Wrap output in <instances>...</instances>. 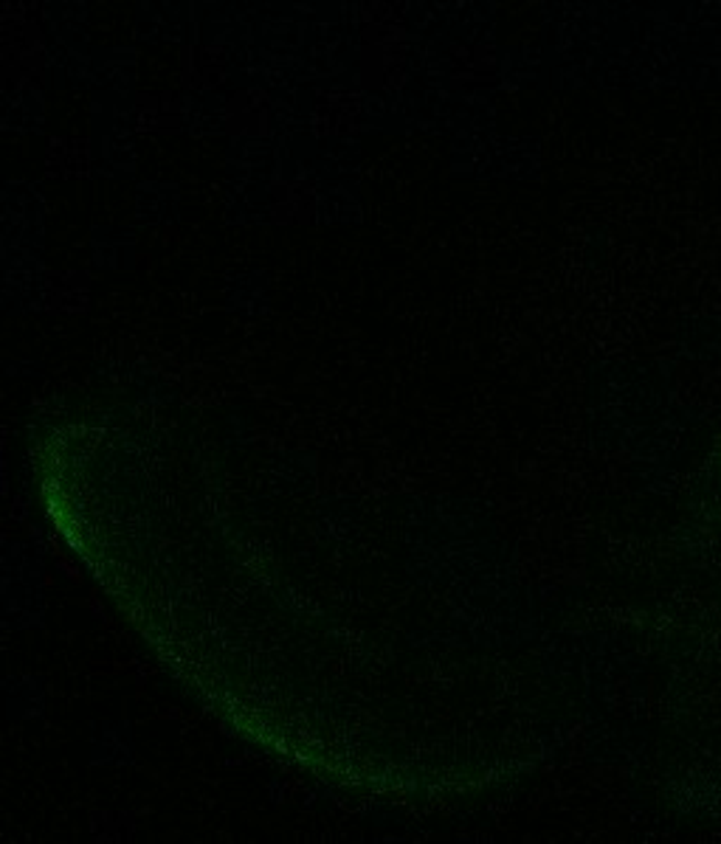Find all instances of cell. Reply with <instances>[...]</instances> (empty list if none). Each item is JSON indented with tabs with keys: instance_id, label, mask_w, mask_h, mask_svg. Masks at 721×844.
Returning a JSON list of instances; mask_svg holds the SVG:
<instances>
[{
	"instance_id": "obj_2",
	"label": "cell",
	"mask_w": 721,
	"mask_h": 844,
	"mask_svg": "<svg viewBox=\"0 0 721 844\" xmlns=\"http://www.w3.org/2000/svg\"><path fill=\"white\" fill-rule=\"evenodd\" d=\"M7 709L12 720H34L45 709V693L32 679H18L7 687Z\"/></svg>"
},
{
	"instance_id": "obj_1",
	"label": "cell",
	"mask_w": 721,
	"mask_h": 844,
	"mask_svg": "<svg viewBox=\"0 0 721 844\" xmlns=\"http://www.w3.org/2000/svg\"><path fill=\"white\" fill-rule=\"evenodd\" d=\"M132 757V731L119 720H105L91 738V760L96 766H127Z\"/></svg>"
}]
</instances>
